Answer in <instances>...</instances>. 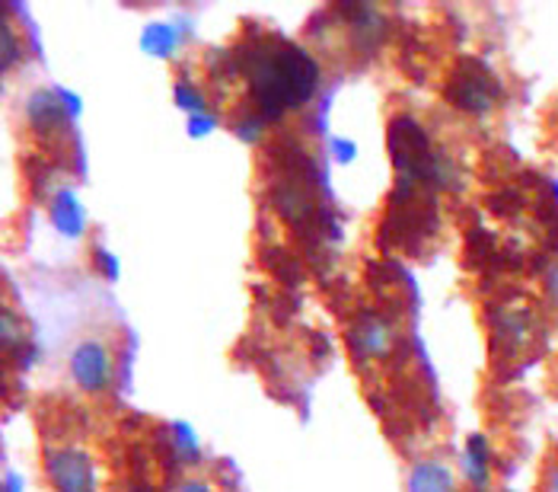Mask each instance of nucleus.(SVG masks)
I'll use <instances>...</instances> for the list:
<instances>
[{
  "mask_svg": "<svg viewBox=\"0 0 558 492\" xmlns=\"http://www.w3.org/2000/svg\"><path fill=\"white\" fill-rule=\"evenodd\" d=\"M68 368H71L74 384L84 394H89V397L109 394L112 377H116V361H112V352L102 339H81L71 352Z\"/></svg>",
  "mask_w": 558,
  "mask_h": 492,
  "instance_id": "nucleus-3",
  "label": "nucleus"
},
{
  "mask_svg": "<svg viewBox=\"0 0 558 492\" xmlns=\"http://www.w3.org/2000/svg\"><path fill=\"white\" fill-rule=\"evenodd\" d=\"M236 68L246 77L250 99L262 119H281L316 93L319 68L313 55L281 36H256L236 51Z\"/></svg>",
  "mask_w": 558,
  "mask_h": 492,
  "instance_id": "nucleus-1",
  "label": "nucleus"
},
{
  "mask_svg": "<svg viewBox=\"0 0 558 492\" xmlns=\"http://www.w3.org/2000/svg\"><path fill=\"white\" fill-rule=\"evenodd\" d=\"M0 33H3V74H10V68L16 64V58H23V43H16V29H13V23H10V16L3 13V26H0Z\"/></svg>",
  "mask_w": 558,
  "mask_h": 492,
  "instance_id": "nucleus-8",
  "label": "nucleus"
},
{
  "mask_svg": "<svg viewBox=\"0 0 558 492\" xmlns=\"http://www.w3.org/2000/svg\"><path fill=\"white\" fill-rule=\"evenodd\" d=\"M412 492H453V477L440 464H418L412 473Z\"/></svg>",
  "mask_w": 558,
  "mask_h": 492,
  "instance_id": "nucleus-6",
  "label": "nucleus"
},
{
  "mask_svg": "<svg viewBox=\"0 0 558 492\" xmlns=\"http://www.w3.org/2000/svg\"><path fill=\"white\" fill-rule=\"evenodd\" d=\"M539 492H558V457L546 464L543 480H539Z\"/></svg>",
  "mask_w": 558,
  "mask_h": 492,
  "instance_id": "nucleus-10",
  "label": "nucleus"
},
{
  "mask_svg": "<svg viewBox=\"0 0 558 492\" xmlns=\"http://www.w3.org/2000/svg\"><path fill=\"white\" fill-rule=\"evenodd\" d=\"M45 477L54 492H96L93 457L77 445H58L45 451Z\"/></svg>",
  "mask_w": 558,
  "mask_h": 492,
  "instance_id": "nucleus-2",
  "label": "nucleus"
},
{
  "mask_svg": "<svg viewBox=\"0 0 558 492\" xmlns=\"http://www.w3.org/2000/svg\"><path fill=\"white\" fill-rule=\"evenodd\" d=\"M175 492H215L211 483H205V480H185V483H179Z\"/></svg>",
  "mask_w": 558,
  "mask_h": 492,
  "instance_id": "nucleus-11",
  "label": "nucleus"
},
{
  "mask_svg": "<svg viewBox=\"0 0 558 492\" xmlns=\"http://www.w3.org/2000/svg\"><path fill=\"white\" fill-rule=\"evenodd\" d=\"M0 343H3V356H20V349L26 346V323L7 304L0 313Z\"/></svg>",
  "mask_w": 558,
  "mask_h": 492,
  "instance_id": "nucleus-7",
  "label": "nucleus"
},
{
  "mask_svg": "<svg viewBox=\"0 0 558 492\" xmlns=\"http://www.w3.org/2000/svg\"><path fill=\"white\" fill-rule=\"evenodd\" d=\"M463 492H485V490H478V487H475V490H463Z\"/></svg>",
  "mask_w": 558,
  "mask_h": 492,
  "instance_id": "nucleus-12",
  "label": "nucleus"
},
{
  "mask_svg": "<svg viewBox=\"0 0 558 492\" xmlns=\"http://www.w3.org/2000/svg\"><path fill=\"white\" fill-rule=\"evenodd\" d=\"M543 295H546V304L558 313V260L543 275Z\"/></svg>",
  "mask_w": 558,
  "mask_h": 492,
  "instance_id": "nucleus-9",
  "label": "nucleus"
},
{
  "mask_svg": "<svg viewBox=\"0 0 558 492\" xmlns=\"http://www.w3.org/2000/svg\"><path fill=\"white\" fill-rule=\"evenodd\" d=\"M447 96H450V103H453L457 109L473 112V116H485V112H492L495 103H498V84H495V77H492L478 61L466 58V61H460V68L453 71L450 87H447Z\"/></svg>",
  "mask_w": 558,
  "mask_h": 492,
  "instance_id": "nucleus-4",
  "label": "nucleus"
},
{
  "mask_svg": "<svg viewBox=\"0 0 558 492\" xmlns=\"http://www.w3.org/2000/svg\"><path fill=\"white\" fill-rule=\"evenodd\" d=\"M392 343H396V336H392V326L384 316L367 313L351 326V346L361 356V361L364 358H387Z\"/></svg>",
  "mask_w": 558,
  "mask_h": 492,
  "instance_id": "nucleus-5",
  "label": "nucleus"
}]
</instances>
